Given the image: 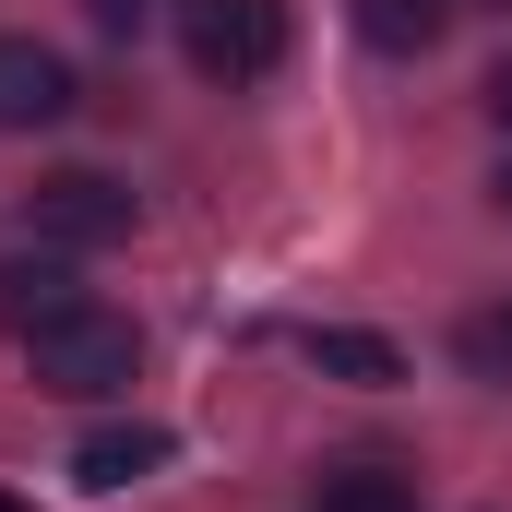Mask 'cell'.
<instances>
[{
    "mask_svg": "<svg viewBox=\"0 0 512 512\" xmlns=\"http://www.w3.org/2000/svg\"><path fill=\"white\" fill-rule=\"evenodd\" d=\"M24 358H36V393H60V405H108V393H131V370H143V334H131L120 310L84 298V310L36 322Z\"/></svg>",
    "mask_w": 512,
    "mask_h": 512,
    "instance_id": "cell-1",
    "label": "cell"
},
{
    "mask_svg": "<svg viewBox=\"0 0 512 512\" xmlns=\"http://www.w3.org/2000/svg\"><path fill=\"white\" fill-rule=\"evenodd\" d=\"M179 48L203 84H262L286 60V0H179Z\"/></svg>",
    "mask_w": 512,
    "mask_h": 512,
    "instance_id": "cell-2",
    "label": "cell"
},
{
    "mask_svg": "<svg viewBox=\"0 0 512 512\" xmlns=\"http://www.w3.org/2000/svg\"><path fill=\"white\" fill-rule=\"evenodd\" d=\"M24 215H36L48 251H120L131 239V191L108 179V167H48V179L24 191Z\"/></svg>",
    "mask_w": 512,
    "mask_h": 512,
    "instance_id": "cell-3",
    "label": "cell"
},
{
    "mask_svg": "<svg viewBox=\"0 0 512 512\" xmlns=\"http://www.w3.org/2000/svg\"><path fill=\"white\" fill-rule=\"evenodd\" d=\"M72 120V60L36 36H0V131H48Z\"/></svg>",
    "mask_w": 512,
    "mask_h": 512,
    "instance_id": "cell-4",
    "label": "cell"
},
{
    "mask_svg": "<svg viewBox=\"0 0 512 512\" xmlns=\"http://www.w3.org/2000/svg\"><path fill=\"white\" fill-rule=\"evenodd\" d=\"M179 441L155 429V417H108V429H84V453H72V489H131V477H155Z\"/></svg>",
    "mask_w": 512,
    "mask_h": 512,
    "instance_id": "cell-5",
    "label": "cell"
},
{
    "mask_svg": "<svg viewBox=\"0 0 512 512\" xmlns=\"http://www.w3.org/2000/svg\"><path fill=\"white\" fill-rule=\"evenodd\" d=\"M60 310H84V286H72V262H60V251L0 262V334H36V322H60Z\"/></svg>",
    "mask_w": 512,
    "mask_h": 512,
    "instance_id": "cell-6",
    "label": "cell"
},
{
    "mask_svg": "<svg viewBox=\"0 0 512 512\" xmlns=\"http://www.w3.org/2000/svg\"><path fill=\"white\" fill-rule=\"evenodd\" d=\"M298 346H310V370H322V382H405V358H393V334H358V322H310V334H298Z\"/></svg>",
    "mask_w": 512,
    "mask_h": 512,
    "instance_id": "cell-7",
    "label": "cell"
},
{
    "mask_svg": "<svg viewBox=\"0 0 512 512\" xmlns=\"http://www.w3.org/2000/svg\"><path fill=\"white\" fill-rule=\"evenodd\" d=\"M346 12H358V36L393 48V60H417V48H441V36H453V0H346Z\"/></svg>",
    "mask_w": 512,
    "mask_h": 512,
    "instance_id": "cell-8",
    "label": "cell"
},
{
    "mask_svg": "<svg viewBox=\"0 0 512 512\" xmlns=\"http://www.w3.org/2000/svg\"><path fill=\"white\" fill-rule=\"evenodd\" d=\"M453 358H465V382H512V298L453 322Z\"/></svg>",
    "mask_w": 512,
    "mask_h": 512,
    "instance_id": "cell-9",
    "label": "cell"
},
{
    "mask_svg": "<svg viewBox=\"0 0 512 512\" xmlns=\"http://www.w3.org/2000/svg\"><path fill=\"white\" fill-rule=\"evenodd\" d=\"M310 512H417V489L382 477V465H346V477H322V489H310Z\"/></svg>",
    "mask_w": 512,
    "mask_h": 512,
    "instance_id": "cell-10",
    "label": "cell"
},
{
    "mask_svg": "<svg viewBox=\"0 0 512 512\" xmlns=\"http://www.w3.org/2000/svg\"><path fill=\"white\" fill-rule=\"evenodd\" d=\"M84 12H96L108 36H143V24H155V12H179V0H84Z\"/></svg>",
    "mask_w": 512,
    "mask_h": 512,
    "instance_id": "cell-11",
    "label": "cell"
},
{
    "mask_svg": "<svg viewBox=\"0 0 512 512\" xmlns=\"http://www.w3.org/2000/svg\"><path fill=\"white\" fill-rule=\"evenodd\" d=\"M489 120H501V143H512V48H501V72H489Z\"/></svg>",
    "mask_w": 512,
    "mask_h": 512,
    "instance_id": "cell-12",
    "label": "cell"
},
{
    "mask_svg": "<svg viewBox=\"0 0 512 512\" xmlns=\"http://www.w3.org/2000/svg\"><path fill=\"white\" fill-rule=\"evenodd\" d=\"M489 203H501V215H512V155H501V179H489Z\"/></svg>",
    "mask_w": 512,
    "mask_h": 512,
    "instance_id": "cell-13",
    "label": "cell"
},
{
    "mask_svg": "<svg viewBox=\"0 0 512 512\" xmlns=\"http://www.w3.org/2000/svg\"><path fill=\"white\" fill-rule=\"evenodd\" d=\"M0 512H24V501H12V489H0Z\"/></svg>",
    "mask_w": 512,
    "mask_h": 512,
    "instance_id": "cell-14",
    "label": "cell"
}]
</instances>
